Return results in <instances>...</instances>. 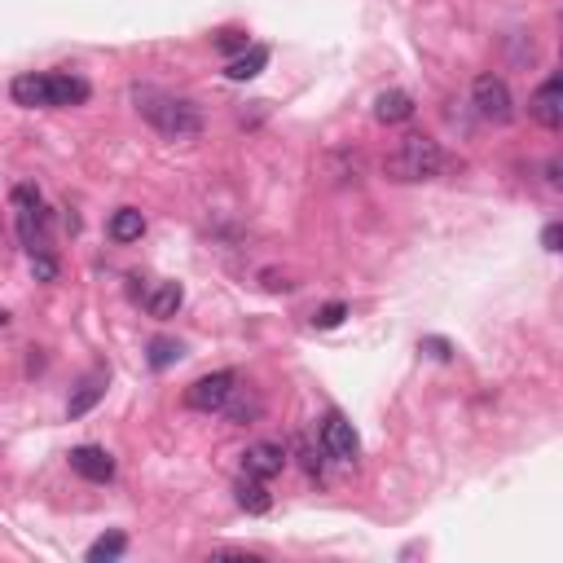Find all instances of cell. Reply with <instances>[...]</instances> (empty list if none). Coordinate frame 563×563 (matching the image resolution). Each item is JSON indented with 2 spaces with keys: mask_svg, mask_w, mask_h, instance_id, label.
<instances>
[{
  "mask_svg": "<svg viewBox=\"0 0 563 563\" xmlns=\"http://www.w3.org/2000/svg\"><path fill=\"white\" fill-rule=\"evenodd\" d=\"M137 110L172 141H185V137H198V132H203V115H198V106L185 102V97L159 93V88H137Z\"/></svg>",
  "mask_w": 563,
  "mask_h": 563,
  "instance_id": "1",
  "label": "cell"
},
{
  "mask_svg": "<svg viewBox=\"0 0 563 563\" xmlns=\"http://www.w3.org/2000/svg\"><path fill=\"white\" fill-rule=\"evenodd\" d=\"M388 176L392 181H432V176L445 172V150H440V141L423 137V132H410V137H401V146L388 154Z\"/></svg>",
  "mask_w": 563,
  "mask_h": 563,
  "instance_id": "2",
  "label": "cell"
},
{
  "mask_svg": "<svg viewBox=\"0 0 563 563\" xmlns=\"http://www.w3.org/2000/svg\"><path fill=\"white\" fill-rule=\"evenodd\" d=\"M471 102H476V115L484 124H511L515 115V102H511V88H506L502 75L484 71L476 75V84H471Z\"/></svg>",
  "mask_w": 563,
  "mask_h": 563,
  "instance_id": "3",
  "label": "cell"
},
{
  "mask_svg": "<svg viewBox=\"0 0 563 563\" xmlns=\"http://www.w3.org/2000/svg\"><path fill=\"white\" fill-rule=\"evenodd\" d=\"M234 392H238V374L216 370V374H203V379H194L190 388H185V405L198 414H216V410H225Z\"/></svg>",
  "mask_w": 563,
  "mask_h": 563,
  "instance_id": "4",
  "label": "cell"
},
{
  "mask_svg": "<svg viewBox=\"0 0 563 563\" xmlns=\"http://www.w3.org/2000/svg\"><path fill=\"white\" fill-rule=\"evenodd\" d=\"M322 449L335 462H352L361 454V440L357 432H352V423L344 414H326V423H322Z\"/></svg>",
  "mask_w": 563,
  "mask_h": 563,
  "instance_id": "5",
  "label": "cell"
},
{
  "mask_svg": "<svg viewBox=\"0 0 563 563\" xmlns=\"http://www.w3.org/2000/svg\"><path fill=\"white\" fill-rule=\"evenodd\" d=\"M528 110H533V119L542 128H563V75H550V80L533 93V102H528Z\"/></svg>",
  "mask_w": 563,
  "mask_h": 563,
  "instance_id": "6",
  "label": "cell"
},
{
  "mask_svg": "<svg viewBox=\"0 0 563 563\" xmlns=\"http://www.w3.org/2000/svg\"><path fill=\"white\" fill-rule=\"evenodd\" d=\"M71 471L88 484H110L115 480V458L97 445H80V449H71Z\"/></svg>",
  "mask_w": 563,
  "mask_h": 563,
  "instance_id": "7",
  "label": "cell"
},
{
  "mask_svg": "<svg viewBox=\"0 0 563 563\" xmlns=\"http://www.w3.org/2000/svg\"><path fill=\"white\" fill-rule=\"evenodd\" d=\"M9 97H14L18 106H27V110L53 106V75H44V71L14 75V84H9Z\"/></svg>",
  "mask_w": 563,
  "mask_h": 563,
  "instance_id": "8",
  "label": "cell"
},
{
  "mask_svg": "<svg viewBox=\"0 0 563 563\" xmlns=\"http://www.w3.org/2000/svg\"><path fill=\"white\" fill-rule=\"evenodd\" d=\"M282 467H286V449L273 445V440H260V445H251L247 454H242V471H247V476H256V480L282 476Z\"/></svg>",
  "mask_w": 563,
  "mask_h": 563,
  "instance_id": "9",
  "label": "cell"
},
{
  "mask_svg": "<svg viewBox=\"0 0 563 563\" xmlns=\"http://www.w3.org/2000/svg\"><path fill=\"white\" fill-rule=\"evenodd\" d=\"M181 304H185L181 282H159V286H150L146 291V313L159 317V322H168V317L181 313Z\"/></svg>",
  "mask_w": 563,
  "mask_h": 563,
  "instance_id": "10",
  "label": "cell"
},
{
  "mask_svg": "<svg viewBox=\"0 0 563 563\" xmlns=\"http://www.w3.org/2000/svg\"><path fill=\"white\" fill-rule=\"evenodd\" d=\"M414 115V97L401 93V88H388V93L374 97V119L379 124H405Z\"/></svg>",
  "mask_w": 563,
  "mask_h": 563,
  "instance_id": "11",
  "label": "cell"
},
{
  "mask_svg": "<svg viewBox=\"0 0 563 563\" xmlns=\"http://www.w3.org/2000/svg\"><path fill=\"white\" fill-rule=\"evenodd\" d=\"M264 66H269V49H264V44H251V49H242L238 58L225 66V75H229L234 84H247V80H256Z\"/></svg>",
  "mask_w": 563,
  "mask_h": 563,
  "instance_id": "12",
  "label": "cell"
},
{
  "mask_svg": "<svg viewBox=\"0 0 563 563\" xmlns=\"http://www.w3.org/2000/svg\"><path fill=\"white\" fill-rule=\"evenodd\" d=\"M234 493H238V506L247 515H264L273 506V498H269V489H264V480H256V476H247L242 471V480L234 484Z\"/></svg>",
  "mask_w": 563,
  "mask_h": 563,
  "instance_id": "13",
  "label": "cell"
},
{
  "mask_svg": "<svg viewBox=\"0 0 563 563\" xmlns=\"http://www.w3.org/2000/svg\"><path fill=\"white\" fill-rule=\"evenodd\" d=\"M146 234V216L137 212V207H119L115 216H110V238L115 242H137Z\"/></svg>",
  "mask_w": 563,
  "mask_h": 563,
  "instance_id": "14",
  "label": "cell"
},
{
  "mask_svg": "<svg viewBox=\"0 0 563 563\" xmlns=\"http://www.w3.org/2000/svg\"><path fill=\"white\" fill-rule=\"evenodd\" d=\"M88 102V80L80 75H53V106H84Z\"/></svg>",
  "mask_w": 563,
  "mask_h": 563,
  "instance_id": "15",
  "label": "cell"
},
{
  "mask_svg": "<svg viewBox=\"0 0 563 563\" xmlns=\"http://www.w3.org/2000/svg\"><path fill=\"white\" fill-rule=\"evenodd\" d=\"M102 392H106V388H102V374L84 379V383H80V392H75V396H71V405H66V418H84L97 401H102Z\"/></svg>",
  "mask_w": 563,
  "mask_h": 563,
  "instance_id": "16",
  "label": "cell"
},
{
  "mask_svg": "<svg viewBox=\"0 0 563 563\" xmlns=\"http://www.w3.org/2000/svg\"><path fill=\"white\" fill-rule=\"evenodd\" d=\"M128 550V537L124 533H106V537H97L93 546H88V563H110V559H119Z\"/></svg>",
  "mask_w": 563,
  "mask_h": 563,
  "instance_id": "17",
  "label": "cell"
},
{
  "mask_svg": "<svg viewBox=\"0 0 563 563\" xmlns=\"http://www.w3.org/2000/svg\"><path fill=\"white\" fill-rule=\"evenodd\" d=\"M176 357H181V344H176V339H154L150 344V366L154 370H168Z\"/></svg>",
  "mask_w": 563,
  "mask_h": 563,
  "instance_id": "18",
  "label": "cell"
},
{
  "mask_svg": "<svg viewBox=\"0 0 563 563\" xmlns=\"http://www.w3.org/2000/svg\"><path fill=\"white\" fill-rule=\"evenodd\" d=\"M344 317H348V304H326V308H317V313H313V326L317 330H335L339 322H344Z\"/></svg>",
  "mask_w": 563,
  "mask_h": 563,
  "instance_id": "19",
  "label": "cell"
},
{
  "mask_svg": "<svg viewBox=\"0 0 563 563\" xmlns=\"http://www.w3.org/2000/svg\"><path fill=\"white\" fill-rule=\"evenodd\" d=\"M31 273H36L40 282H58V260L44 256V251H31Z\"/></svg>",
  "mask_w": 563,
  "mask_h": 563,
  "instance_id": "20",
  "label": "cell"
},
{
  "mask_svg": "<svg viewBox=\"0 0 563 563\" xmlns=\"http://www.w3.org/2000/svg\"><path fill=\"white\" fill-rule=\"evenodd\" d=\"M216 49L220 53H242V49H247V31H220Z\"/></svg>",
  "mask_w": 563,
  "mask_h": 563,
  "instance_id": "21",
  "label": "cell"
},
{
  "mask_svg": "<svg viewBox=\"0 0 563 563\" xmlns=\"http://www.w3.org/2000/svg\"><path fill=\"white\" fill-rule=\"evenodd\" d=\"M423 348L432 352L436 361H449V357H454V352H449V344H445V339H423Z\"/></svg>",
  "mask_w": 563,
  "mask_h": 563,
  "instance_id": "22",
  "label": "cell"
},
{
  "mask_svg": "<svg viewBox=\"0 0 563 563\" xmlns=\"http://www.w3.org/2000/svg\"><path fill=\"white\" fill-rule=\"evenodd\" d=\"M559 242H563V229H559V225H546L542 247H546V251H559Z\"/></svg>",
  "mask_w": 563,
  "mask_h": 563,
  "instance_id": "23",
  "label": "cell"
},
{
  "mask_svg": "<svg viewBox=\"0 0 563 563\" xmlns=\"http://www.w3.org/2000/svg\"><path fill=\"white\" fill-rule=\"evenodd\" d=\"M0 322H5V313H0Z\"/></svg>",
  "mask_w": 563,
  "mask_h": 563,
  "instance_id": "24",
  "label": "cell"
}]
</instances>
